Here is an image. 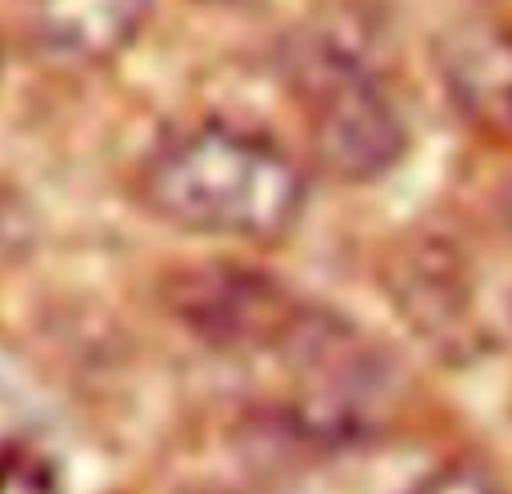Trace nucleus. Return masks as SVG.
I'll list each match as a JSON object with an SVG mask.
<instances>
[{
  "label": "nucleus",
  "instance_id": "20e7f679",
  "mask_svg": "<svg viewBox=\"0 0 512 494\" xmlns=\"http://www.w3.org/2000/svg\"><path fill=\"white\" fill-rule=\"evenodd\" d=\"M386 291L417 340L449 359L476 354L485 336L481 313H476V286L463 268V254H454L445 241L404 245L390 259Z\"/></svg>",
  "mask_w": 512,
  "mask_h": 494
},
{
  "label": "nucleus",
  "instance_id": "f03ea898",
  "mask_svg": "<svg viewBox=\"0 0 512 494\" xmlns=\"http://www.w3.org/2000/svg\"><path fill=\"white\" fill-rule=\"evenodd\" d=\"M286 82L300 105L318 168L336 182L368 186L408 155V118L372 46L354 32L313 23L286 46Z\"/></svg>",
  "mask_w": 512,
  "mask_h": 494
},
{
  "label": "nucleus",
  "instance_id": "423d86ee",
  "mask_svg": "<svg viewBox=\"0 0 512 494\" xmlns=\"http://www.w3.org/2000/svg\"><path fill=\"white\" fill-rule=\"evenodd\" d=\"M150 0H32L41 46L73 64H109L136 41Z\"/></svg>",
  "mask_w": 512,
  "mask_h": 494
},
{
  "label": "nucleus",
  "instance_id": "39448f33",
  "mask_svg": "<svg viewBox=\"0 0 512 494\" xmlns=\"http://www.w3.org/2000/svg\"><path fill=\"white\" fill-rule=\"evenodd\" d=\"M440 82L481 136L512 146V28L472 19L440 37Z\"/></svg>",
  "mask_w": 512,
  "mask_h": 494
},
{
  "label": "nucleus",
  "instance_id": "7ed1b4c3",
  "mask_svg": "<svg viewBox=\"0 0 512 494\" xmlns=\"http://www.w3.org/2000/svg\"><path fill=\"white\" fill-rule=\"evenodd\" d=\"M159 304L191 340L232 359H281L313 309L290 281L241 259L173 268L159 281Z\"/></svg>",
  "mask_w": 512,
  "mask_h": 494
},
{
  "label": "nucleus",
  "instance_id": "0eeeda50",
  "mask_svg": "<svg viewBox=\"0 0 512 494\" xmlns=\"http://www.w3.org/2000/svg\"><path fill=\"white\" fill-rule=\"evenodd\" d=\"M408 494H499V481L476 458H449L408 485Z\"/></svg>",
  "mask_w": 512,
  "mask_h": 494
},
{
  "label": "nucleus",
  "instance_id": "f257e3e1",
  "mask_svg": "<svg viewBox=\"0 0 512 494\" xmlns=\"http://www.w3.org/2000/svg\"><path fill=\"white\" fill-rule=\"evenodd\" d=\"M136 195L177 232L277 245L300 227L309 173L277 136L227 118H200L168 132L145 155Z\"/></svg>",
  "mask_w": 512,
  "mask_h": 494
}]
</instances>
